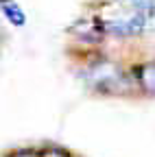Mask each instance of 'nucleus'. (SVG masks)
<instances>
[{"label": "nucleus", "mask_w": 155, "mask_h": 157, "mask_svg": "<svg viewBox=\"0 0 155 157\" xmlns=\"http://www.w3.org/2000/svg\"><path fill=\"white\" fill-rule=\"evenodd\" d=\"M146 24V13L133 9L129 13H122L118 17H111V20H103L101 26H103V33H111V35H120V37H127V35H135L140 33Z\"/></svg>", "instance_id": "obj_1"}, {"label": "nucleus", "mask_w": 155, "mask_h": 157, "mask_svg": "<svg viewBox=\"0 0 155 157\" xmlns=\"http://www.w3.org/2000/svg\"><path fill=\"white\" fill-rule=\"evenodd\" d=\"M133 74L138 76V83H140L142 90L155 94V61H153V63H144V66H140L138 70H133Z\"/></svg>", "instance_id": "obj_2"}, {"label": "nucleus", "mask_w": 155, "mask_h": 157, "mask_svg": "<svg viewBox=\"0 0 155 157\" xmlns=\"http://www.w3.org/2000/svg\"><path fill=\"white\" fill-rule=\"evenodd\" d=\"M0 7H2V11H5V15H7V20H9L11 24H15V26H24L26 17H24L22 9L17 7V2H13V0H0Z\"/></svg>", "instance_id": "obj_3"}, {"label": "nucleus", "mask_w": 155, "mask_h": 157, "mask_svg": "<svg viewBox=\"0 0 155 157\" xmlns=\"http://www.w3.org/2000/svg\"><path fill=\"white\" fill-rule=\"evenodd\" d=\"M133 9H138L142 13H155V0H125Z\"/></svg>", "instance_id": "obj_4"}, {"label": "nucleus", "mask_w": 155, "mask_h": 157, "mask_svg": "<svg viewBox=\"0 0 155 157\" xmlns=\"http://www.w3.org/2000/svg\"><path fill=\"white\" fill-rule=\"evenodd\" d=\"M40 157H70V153L59 148V146H48V148H44L40 153Z\"/></svg>", "instance_id": "obj_5"}, {"label": "nucleus", "mask_w": 155, "mask_h": 157, "mask_svg": "<svg viewBox=\"0 0 155 157\" xmlns=\"http://www.w3.org/2000/svg\"><path fill=\"white\" fill-rule=\"evenodd\" d=\"M11 157H40V153H33V151H15Z\"/></svg>", "instance_id": "obj_6"}]
</instances>
